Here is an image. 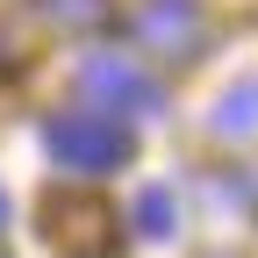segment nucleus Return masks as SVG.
<instances>
[{"label": "nucleus", "mask_w": 258, "mask_h": 258, "mask_svg": "<svg viewBox=\"0 0 258 258\" xmlns=\"http://www.w3.org/2000/svg\"><path fill=\"white\" fill-rule=\"evenodd\" d=\"M43 151L50 165H64L72 179H108L129 165V151H137V137H129L122 115H101V108H64L43 122Z\"/></svg>", "instance_id": "nucleus-1"}, {"label": "nucleus", "mask_w": 258, "mask_h": 258, "mask_svg": "<svg viewBox=\"0 0 258 258\" xmlns=\"http://www.w3.org/2000/svg\"><path fill=\"white\" fill-rule=\"evenodd\" d=\"M79 93H86V108H101V115H158L165 108L158 79L137 57H122V50H93L79 64Z\"/></svg>", "instance_id": "nucleus-2"}, {"label": "nucleus", "mask_w": 258, "mask_h": 258, "mask_svg": "<svg viewBox=\"0 0 258 258\" xmlns=\"http://www.w3.org/2000/svg\"><path fill=\"white\" fill-rule=\"evenodd\" d=\"M129 29H137V43L158 50V57H201V43H208L201 0H144L137 15H129Z\"/></svg>", "instance_id": "nucleus-3"}, {"label": "nucleus", "mask_w": 258, "mask_h": 258, "mask_svg": "<svg viewBox=\"0 0 258 258\" xmlns=\"http://www.w3.org/2000/svg\"><path fill=\"white\" fill-rule=\"evenodd\" d=\"M43 244L57 258H115V230L101 201H43Z\"/></svg>", "instance_id": "nucleus-4"}, {"label": "nucleus", "mask_w": 258, "mask_h": 258, "mask_svg": "<svg viewBox=\"0 0 258 258\" xmlns=\"http://www.w3.org/2000/svg\"><path fill=\"white\" fill-rule=\"evenodd\" d=\"M208 129H215V137H251V129H258V79H237L230 93H222L215 115H208Z\"/></svg>", "instance_id": "nucleus-5"}, {"label": "nucleus", "mask_w": 258, "mask_h": 258, "mask_svg": "<svg viewBox=\"0 0 258 258\" xmlns=\"http://www.w3.org/2000/svg\"><path fill=\"white\" fill-rule=\"evenodd\" d=\"M129 215H137V230H144L151 244H165V237L179 230V208H172V194H165V186H144V194H137V208H129Z\"/></svg>", "instance_id": "nucleus-6"}, {"label": "nucleus", "mask_w": 258, "mask_h": 258, "mask_svg": "<svg viewBox=\"0 0 258 258\" xmlns=\"http://www.w3.org/2000/svg\"><path fill=\"white\" fill-rule=\"evenodd\" d=\"M43 15L64 29H93V22H108V0H43Z\"/></svg>", "instance_id": "nucleus-7"}, {"label": "nucleus", "mask_w": 258, "mask_h": 258, "mask_svg": "<svg viewBox=\"0 0 258 258\" xmlns=\"http://www.w3.org/2000/svg\"><path fill=\"white\" fill-rule=\"evenodd\" d=\"M0 222H8V194H0Z\"/></svg>", "instance_id": "nucleus-8"}]
</instances>
